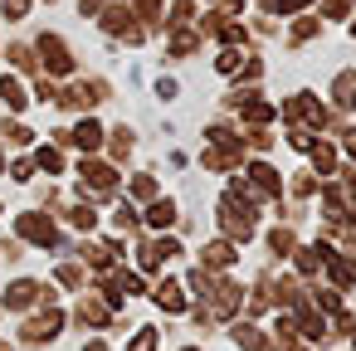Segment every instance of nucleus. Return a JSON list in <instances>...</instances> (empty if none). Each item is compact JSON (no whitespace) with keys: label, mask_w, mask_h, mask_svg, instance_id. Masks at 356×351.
<instances>
[{"label":"nucleus","mask_w":356,"mask_h":351,"mask_svg":"<svg viewBox=\"0 0 356 351\" xmlns=\"http://www.w3.org/2000/svg\"><path fill=\"white\" fill-rule=\"evenodd\" d=\"M20 234L35 239V244H54V229H49V220H40V215H25V220H20Z\"/></svg>","instance_id":"nucleus-1"},{"label":"nucleus","mask_w":356,"mask_h":351,"mask_svg":"<svg viewBox=\"0 0 356 351\" xmlns=\"http://www.w3.org/2000/svg\"><path fill=\"white\" fill-rule=\"evenodd\" d=\"M54 332H59V312H44L40 322L25 327V341H44V336H54Z\"/></svg>","instance_id":"nucleus-2"},{"label":"nucleus","mask_w":356,"mask_h":351,"mask_svg":"<svg viewBox=\"0 0 356 351\" xmlns=\"http://www.w3.org/2000/svg\"><path fill=\"white\" fill-rule=\"evenodd\" d=\"M156 302H161L166 312H181V302H186V297H181V288H176V283H161V288H156Z\"/></svg>","instance_id":"nucleus-3"},{"label":"nucleus","mask_w":356,"mask_h":351,"mask_svg":"<svg viewBox=\"0 0 356 351\" xmlns=\"http://www.w3.org/2000/svg\"><path fill=\"white\" fill-rule=\"evenodd\" d=\"M6 302H10V307H30V302H35V283H15V288L6 293Z\"/></svg>","instance_id":"nucleus-4"},{"label":"nucleus","mask_w":356,"mask_h":351,"mask_svg":"<svg viewBox=\"0 0 356 351\" xmlns=\"http://www.w3.org/2000/svg\"><path fill=\"white\" fill-rule=\"evenodd\" d=\"M205 259H210V263H229V259H234V249H229V244H210V249H205Z\"/></svg>","instance_id":"nucleus-5"},{"label":"nucleus","mask_w":356,"mask_h":351,"mask_svg":"<svg viewBox=\"0 0 356 351\" xmlns=\"http://www.w3.org/2000/svg\"><path fill=\"white\" fill-rule=\"evenodd\" d=\"M234 341H239V346H264V336H259L254 327H234Z\"/></svg>","instance_id":"nucleus-6"},{"label":"nucleus","mask_w":356,"mask_h":351,"mask_svg":"<svg viewBox=\"0 0 356 351\" xmlns=\"http://www.w3.org/2000/svg\"><path fill=\"white\" fill-rule=\"evenodd\" d=\"M152 346H156V332H152V327H147V332H137V336H132V351H152Z\"/></svg>","instance_id":"nucleus-7"},{"label":"nucleus","mask_w":356,"mask_h":351,"mask_svg":"<svg viewBox=\"0 0 356 351\" xmlns=\"http://www.w3.org/2000/svg\"><path fill=\"white\" fill-rule=\"evenodd\" d=\"M152 225H171V205H156L152 210Z\"/></svg>","instance_id":"nucleus-8"},{"label":"nucleus","mask_w":356,"mask_h":351,"mask_svg":"<svg viewBox=\"0 0 356 351\" xmlns=\"http://www.w3.org/2000/svg\"><path fill=\"white\" fill-rule=\"evenodd\" d=\"M0 351H6V346H0Z\"/></svg>","instance_id":"nucleus-9"}]
</instances>
